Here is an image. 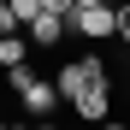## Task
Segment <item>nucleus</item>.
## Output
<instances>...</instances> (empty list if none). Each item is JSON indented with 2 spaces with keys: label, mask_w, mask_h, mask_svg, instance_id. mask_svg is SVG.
I'll return each mask as SVG.
<instances>
[{
  "label": "nucleus",
  "mask_w": 130,
  "mask_h": 130,
  "mask_svg": "<svg viewBox=\"0 0 130 130\" xmlns=\"http://www.w3.org/2000/svg\"><path fill=\"white\" fill-rule=\"evenodd\" d=\"M65 30H77V36H89V41H101V36H118V6H71L65 12Z\"/></svg>",
  "instance_id": "1"
},
{
  "label": "nucleus",
  "mask_w": 130,
  "mask_h": 130,
  "mask_svg": "<svg viewBox=\"0 0 130 130\" xmlns=\"http://www.w3.org/2000/svg\"><path fill=\"white\" fill-rule=\"evenodd\" d=\"M89 83H106V65L89 53V59H65L59 65V77H53V89H59V101H71V95H83Z\"/></svg>",
  "instance_id": "2"
},
{
  "label": "nucleus",
  "mask_w": 130,
  "mask_h": 130,
  "mask_svg": "<svg viewBox=\"0 0 130 130\" xmlns=\"http://www.w3.org/2000/svg\"><path fill=\"white\" fill-rule=\"evenodd\" d=\"M71 112L89 118V124H101L106 112H112V83H89L83 95H71Z\"/></svg>",
  "instance_id": "3"
},
{
  "label": "nucleus",
  "mask_w": 130,
  "mask_h": 130,
  "mask_svg": "<svg viewBox=\"0 0 130 130\" xmlns=\"http://www.w3.org/2000/svg\"><path fill=\"white\" fill-rule=\"evenodd\" d=\"M18 101H24V112H30V118H47L53 106H59V89H53V83H41V77H30L24 89H18Z\"/></svg>",
  "instance_id": "4"
},
{
  "label": "nucleus",
  "mask_w": 130,
  "mask_h": 130,
  "mask_svg": "<svg viewBox=\"0 0 130 130\" xmlns=\"http://www.w3.org/2000/svg\"><path fill=\"white\" fill-rule=\"evenodd\" d=\"M24 30H30V41H36V47H53V41L65 36V18H59V12H47V6H41V12L30 18Z\"/></svg>",
  "instance_id": "5"
},
{
  "label": "nucleus",
  "mask_w": 130,
  "mask_h": 130,
  "mask_svg": "<svg viewBox=\"0 0 130 130\" xmlns=\"http://www.w3.org/2000/svg\"><path fill=\"white\" fill-rule=\"evenodd\" d=\"M18 59H24V36L6 30V36H0V65H18Z\"/></svg>",
  "instance_id": "6"
},
{
  "label": "nucleus",
  "mask_w": 130,
  "mask_h": 130,
  "mask_svg": "<svg viewBox=\"0 0 130 130\" xmlns=\"http://www.w3.org/2000/svg\"><path fill=\"white\" fill-rule=\"evenodd\" d=\"M6 6H12V18H18V24H30V18L41 12V0H6Z\"/></svg>",
  "instance_id": "7"
},
{
  "label": "nucleus",
  "mask_w": 130,
  "mask_h": 130,
  "mask_svg": "<svg viewBox=\"0 0 130 130\" xmlns=\"http://www.w3.org/2000/svg\"><path fill=\"white\" fill-rule=\"evenodd\" d=\"M118 41H130V0L118 6Z\"/></svg>",
  "instance_id": "8"
},
{
  "label": "nucleus",
  "mask_w": 130,
  "mask_h": 130,
  "mask_svg": "<svg viewBox=\"0 0 130 130\" xmlns=\"http://www.w3.org/2000/svg\"><path fill=\"white\" fill-rule=\"evenodd\" d=\"M41 6H47V12H59V18H65V12L77 6V0H41Z\"/></svg>",
  "instance_id": "9"
}]
</instances>
